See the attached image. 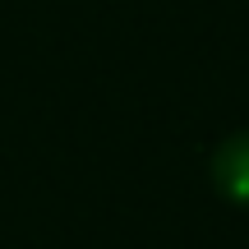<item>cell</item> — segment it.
<instances>
[{
  "label": "cell",
  "instance_id": "6da1fadb",
  "mask_svg": "<svg viewBox=\"0 0 249 249\" xmlns=\"http://www.w3.org/2000/svg\"><path fill=\"white\" fill-rule=\"evenodd\" d=\"M213 185L222 198H231L235 208H249V129L231 134L226 143H217L213 152Z\"/></svg>",
  "mask_w": 249,
  "mask_h": 249
}]
</instances>
